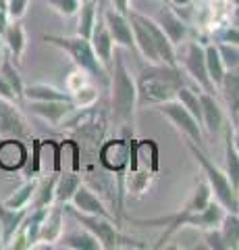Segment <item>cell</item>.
Returning a JSON list of instances; mask_svg holds the SVG:
<instances>
[{"instance_id":"cell-1","label":"cell","mask_w":239,"mask_h":250,"mask_svg":"<svg viewBox=\"0 0 239 250\" xmlns=\"http://www.w3.org/2000/svg\"><path fill=\"white\" fill-rule=\"evenodd\" d=\"M110 115L112 123L123 138H133L135 117H137V85L131 71L125 65V59L119 48H114L112 69H110Z\"/></svg>"},{"instance_id":"cell-2","label":"cell","mask_w":239,"mask_h":250,"mask_svg":"<svg viewBox=\"0 0 239 250\" xmlns=\"http://www.w3.org/2000/svg\"><path fill=\"white\" fill-rule=\"evenodd\" d=\"M187 83L179 67H171L165 62H148L142 67L135 80L137 103L140 106H156L166 100H175L177 92Z\"/></svg>"},{"instance_id":"cell-3","label":"cell","mask_w":239,"mask_h":250,"mask_svg":"<svg viewBox=\"0 0 239 250\" xmlns=\"http://www.w3.org/2000/svg\"><path fill=\"white\" fill-rule=\"evenodd\" d=\"M227 210L222 208L217 200H212L204 210H185V208H179L177 213L173 215H166V217H152V219H131V223L135 225H150V228H165V233L160 236L158 244L154 248H163L168 240L179 229L183 228H198V229H208V228H219L222 215Z\"/></svg>"},{"instance_id":"cell-4","label":"cell","mask_w":239,"mask_h":250,"mask_svg":"<svg viewBox=\"0 0 239 250\" xmlns=\"http://www.w3.org/2000/svg\"><path fill=\"white\" fill-rule=\"evenodd\" d=\"M44 42H48L50 46H56L60 48L69 59L73 61L75 67L88 71L90 77L94 82H98L100 85H109L110 83V73L104 69V65L100 62V59L96 57L94 48H92V42L88 38L81 36H56V34H46Z\"/></svg>"},{"instance_id":"cell-5","label":"cell","mask_w":239,"mask_h":250,"mask_svg":"<svg viewBox=\"0 0 239 250\" xmlns=\"http://www.w3.org/2000/svg\"><path fill=\"white\" fill-rule=\"evenodd\" d=\"M65 210L69 217H73L81 228H86L92 236L100 242L102 250H119V248H148V244L142 240H135L131 236H125L119 228L117 221L100 215H90V213H81L77 210L73 205H65Z\"/></svg>"},{"instance_id":"cell-6","label":"cell","mask_w":239,"mask_h":250,"mask_svg":"<svg viewBox=\"0 0 239 250\" xmlns=\"http://www.w3.org/2000/svg\"><path fill=\"white\" fill-rule=\"evenodd\" d=\"M185 146H187V150L196 159L200 169H202V175L206 177L208 186H210L214 200H217L227 213H239L237 190L233 188V184H231V179L227 177L225 171L214 165V161H210V156L202 150V146H198L196 142H191L187 138H185Z\"/></svg>"},{"instance_id":"cell-7","label":"cell","mask_w":239,"mask_h":250,"mask_svg":"<svg viewBox=\"0 0 239 250\" xmlns=\"http://www.w3.org/2000/svg\"><path fill=\"white\" fill-rule=\"evenodd\" d=\"M177 61L183 67V73L189 75L191 83L198 85L200 90L217 96V88H214L210 75H208V69H206V52L202 44L196 40H191V42L185 40L181 44V52H177Z\"/></svg>"},{"instance_id":"cell-8","label":"cell","mask_w":239,"mask_h":250,"mask_svg":"<svg viewBox=\"0 0 239 250\" xmlns=\"http://www.w3.org/2000/svg\"><path fill=\"white\" fill-rule=\"evenodd\" d=\"M156 111L163 117H166L179 134H183L187 140H191V142H196L198 146H204V129H202V125L198 123L196 117L191 115L177 98L175 100H166V103H163V104H156Z\"/></svg>"},{"instance_id":"cell-9","label":"cell","mask_w":239,"mask_h":250,"mask_svg":"<svg viewBox=\"0 0 239 250\" xmlns=\"http://www.w3.org/2000/svg\"><path fill=\"white\" fill-rule=\"evenodd\" d=\"M0 138H32V127L25 115L19 111L15 100H6L0 96Z\"/></svg>"},{"instance_id":"cell-10","label":"cell","mask_w":239,"mask_h":250,"mask_svg":"<svg viewBox=\"0 0 239 250\" xmlns=\"http://www.w3.org/2000/svg\"><path fill=\"white\" fill-rule=\"evenodd\" d=\"M133 140L129 138H112L109 142H104L98 152V159L102 163V167L110 173H123L129 169L131 163V148H133Z\"/></svg>"},{"instance_id":"cell-11","label":"cell","mask_w":239,"mask_h":250,"mask_svg":"<svg viewBox=\"0 0 239 250\" xmlns=\"http://www.w3.org/2000/svg\"><path fill=\"white\" fill-rule=\"evenodd\" d=\"M102 19L109 27L112 40H114V46L117 48H125V50H131L135 52V40H133V29H131V21L125 15H121L119 11H114L112 6H102Z\"/></svg>"},{"instance_id":"cell-12","label":"cell","mask_w":239,"mask_h":250,"mask_svg":"<svg viewBox=\"0 0 239 250\" xmlns=\"http://www.w3.org/2000/svg\"><path fill=\"white\" fill-rule=\"evenodd\" d=\"M65 217H67V210L65 205H50L48 210H46V217L42 221V228H40V236H37V244L36 246H50L55 248V244L60 240L65 231Z\"/></svg>"},{"instance_id":"cell-13","label":"cell","mask_w":239,"mask_h":250,"mask_svg":"<svg viewBox=\"0 0 239 250\" xmlns=\"http://www.w3.org/2000/svg\"><path fill=\"white\" fill-rule=\"evenodd\" d=\"M29 103V113L40 117L46 123L50 125H63L69 117H71L77 106L73 104V100H46V103H34V100H27Z\"/></svg>"},{"instance_id":"cell-14","label":"cell","mask_w":239,"mask_h":250,"mask_svg":"<svg viewBox=\"0 0 239 250\" xmlns=\"http://www.w3.org/2000/svg\"><path fill=\"white\" fill-rule=\"evenodd\" d=\"M106 2H100V15H98V21H96V25H94V31H92V36H90V42H92V48H94L96 52V57L100 59V62L104 65V69L110 73V69H112V57H114V40H112V36H110V31L109 27H106V23L102 19V6Z\"/></svg>"},{"instance_id":"cell-15","label":"cell","mask_w":239,"mask_h":250,"mask_svg":"<svg viewBox=\"0 0 239 250\" xmlns=\"http://www.w3.org/2000/svg\"><path fill=\"white\" fill-rule=\"evenodd\" d=\"M154 21L163 27V31L168 36V40H171L175 46H181L185 40H187L189 27H187V23L181 19V15L173 9L171 2L160 4V9L156 13V19H154Z\"/></svg>"},{"instance_id":"cell-16","label":"cell","mask_w":239,"mask_h":250,"mask_svg":"<svg viewBox=\"0 0 239 250\" xmlns=\"http://www.w3.org/2000/svg\"><path fill=\"white\" fill-rule=\"evenodd\" d=\"M29 156V148L25 144V140L19 138H2L0 142V169L15 173L21 171Z\"/></svg>"},{"instance_id":"cell-17","label":"cell","mask_w":239,"mask_h":250,"mask_svg":"<svg viewBox=\"0 0 239 250\" xmlns=\"http://www.w3.org/2000/svg\"><path fill=\"white\" fill-rule=\"evenodd\" d=\"M200 104H202V129L208 136H219L225 129V115L217 96L200 90Z\"/></svg>"},{"instance_id":"cell-18","label":"cell","mask_w":239,"mask_h":250,"mask_svg":"<svg viewBox=\"0 0 239 250\" xmlns=\"http://www.w3.org/2000/svg\"><path fill=\"white\" fill-rule=\"evenodd\" d=\"M69 205H73L77 210H81V213H90V215H100V217H106V219H112L114 217L110 215V210L106 208V205L102 202V198L94 194V190H90L88 186H79L75 192V196L71 198Z\"/></svg>"},{"instance_id":"cell-19","label":"cell","mask_w":239,"mask_h":250,"mask_svg":"<svg viewBox=\"0 0 239 250\" xmlns=\"http://www.w3.org/2000/svg\"><path fill=\"white\" fill-rule=\"evenodd\" d=\"M219 94L229 108L231 121L235 123L239 119V67L225 71V77H222V82L219 85Z\"/></svg>"},{"instance_id":"cell-20","label":"cell","mask_w":239,"mask_h":250,"mask_svg":"<svg viewBox=\"0 0 239 250\" xmlns=\"http://www.w3.org/2000/svg\"><path fill=\"white\" fill-rule=\"evenodd\" d=\"M29 208H11L0 202V248H6L11 244L15 231L19 229Z\"/></svg>"},{"instance_id":"cell-21","label":"cell","mask_w":239,"mask_h":250,"mask_svg":"<svg viewBox=\"0 0 239 250\" xmlns=\"http://www.w3.org/2000/svg\"><path fill=\"white\" fill-rule=\"evenodd\" d=\"M2 40H4V48L11 52L13 61L17 62V65H21L23 54H25V48H27V34H25V27H23L21 19L9 23Z\"/></svg>"},{"instance_id":"cell-22","label":"cell","mask_w":239,"mask_h":250,"mask_svg":"<svg viewBox=\"0 0 239 250\" xmlns=\"http://www.w3.org/2000/svg\"><path fill=\"white\" fill-rule=\"evenodd\" d=\"M56 177H58V171H50L42 177H37V184H36V192L32 196V202L29 207L32 208H46L50 205H55V190H56Z\"/></svg>"},{"instance_id":"cell-23","label":"cell","mask_w":239,"mask_h":250,"mask_svg":"<svg viewBox=\"0 0 239 250\" xmlns=\"http://www.w3.org/2000/svg\"><path fill=\"white\" fill-rule=\"evenodd\" d=\"M55 248H69V250H102L100 248V242L92 236V233L81 228V229H75V231H69L60 236L58 244H55Z\"/></svg>"},{"instance_id":"cell-24","label":"cell","mask_w":239,"mask_h":250,"mask_svg":"<svg viewBox=\"0 0 239 250\" xmlns=\"http://www.w3.org/2000/svg\"><path fill=\"white\" fill-rule=\"evenodd\" d=\"M79 186H81V175L77 173V171H65V169L58 171L55 200L58 202V205H69Z\"/></svg>"},{"instance_id":"cell-25","label":"cell","mask_w":239,"mask_h":250,"mask_svg":"<svg viewBox=\"0 0 239 250\" xmlns=\"http://www.w3.org/2000/svg\"><path fill=\"white\" fill-rule=\"evenodd\" d=\"M23 98L34 100V103H46V100H71V94L50 83H25Z\"/></svg>"},{"instance_id":"cell-26","label":"cell","mask_w":239,"mask_h":250,"mask_svg":"<svg viewBox=\"0 0 239 250\" xmlns=\"http://www.w3.org/2000/svg\"><path fill=\"white\" fill-rule=\"evenodd\" d=\"M98 15H100V0H86V2H81L79 11H77V36L90 40L98 21Z\"/></svg>"},{"instance_id":"cell-27","label":"cell","mask_w":239,"mask_h":250,"mask_svg":"<svg viewBox=\"0 0 239 250\" xmlns=\"http://www.w3.org/2000/svg\"><path fill=\"white\" fill-rule=\"evenodd\" d=\"M212 200H214V196H212V190H210V186H208L206 177H200L198 182H196V186L191 188L189 196H187V200L183 202L181 208L198 213V210H204Z\"/></svg>"},{"instance_id":"cell-28","label":"cell","mask_w":239,"mask_h":250,"mask_svg":"<svg viewBox=\"0 0 239 250\" xmlns=\"http://www.w3.org/2000/svg\"><path fill=\"white\" fill-rule=\"evenodd\" d=\"M17 62L13 61L11 57V52L4 48V54H2V59H0V73L4 75V80L9 82L11 85V90L15 94V98L17 100H23V90H25V82H23V77L19 73V69L15 67Z\"/></svg>"},{"instance_id":"cell-29","label":"cell","mask_w":239,"mask_h":250,"mask_svg":"<svg viewBox=\"0 0 239 250\" xmlns=\"http://www.w3.org/2000/svg\"><path fill=\"white\" fill-rule=\"evenodd\" d=\"M156 179V171L150 169H129V173L125 175V186L129 194H135V196H144L146 192L150 190L152 182Z\"/></svg>"},{"instance_id":"cell-30","label":"cell","mask_w":239,"mask_h":250,"mask_svg":"<svg viewBox=\"0 0 239 250\" xmlns=\"http://www.w3.org/2000/svg\"><path fill=\"white\" fill-rule=\"evenodd\" d=\"M225 173L231 179L233 188L239 192V150L233 144L229 125H225Z\"/></svg>"},{"instance_id":"cell-31","label":"cell","mask_w":239,"mask_h":250,"mask_svg":"<svg viewBox=\"0 0 239 250\" xmlns=\"http://www.w3.org/2000/svg\"><path fill=\"white\" fill-rule=\"evenodd\" d=\"M225 250H237L239 248V213H225L219 223Z\"/></svg>"},{"instance_id":"cell-32","label":"cell","mask_w":239,"mask_h":250,"mask_svg":"<svg viewBox=\"0 0 239 250\" xmlns=\"http://www.w3.org/2000/svg\"><path fill=\"white\" fill-rule=\"evenodd\" d=\"M36 184H37V177H25V182H23L11 196H6L2 200V205L11 207V208H27L29 202H32L34 192H36Z\"/></svg>"},{"instance_id":"cell-33","label":"cell","mask_w":239,"mask_h":250,"mask_svg":"<svg viewBox=\"0 0 239 250\" xmlns=\"http://www.w3.org/2000/svg\"><path fill=\"white\" fill-rule=\"evenodd\" d=\"M204 52H206V69H208V75H210L214 88H217V92H219V85L222 82V77H225L227 69H225V65H222V59H221L219 48H217V44H214V42L206 44L204 46Z\"/></svg>"},{"instance_id":"cell-34","label":"cell","mask_w":239,"mask_h":250,"mask_svg":"<svg viewBox=\"0 0 239 250\" xmlns=\"http://www.w3.org/2000/svg\"><path fill=\"white\" fill-rule=\"evenodd\" d=\"M98 96H100V92H98V88L94 85V82H92L88 85H83V88H79L77 92H73L71 94V100H73V104L77 108H88V106H92V104L96 103Z\"/></svg>"},{"instance_id":"cell-35","label":"cell","mask_w":239,"mask_h":250,"mask_svg":"<svg viewBox=\"0 0 239 250\" xmlns=\"http://www.w3.org/2000/svg\"><path fill=\"white\" fill-rule=\"evenodd\" d=\"M219 48V54L222 59L225 69H237L239 67V46L235 44H227V42H214Z\"/></svg>"},{"instance_id":"cell-36","label":"cell","mask_w":239,"mask_h":250,"mask_svg":"<svg viewBox=\"0 0 239 250\" xmlns=\"http://www.w3.org/2000/svg\"><path fill=\"white\" fill-rule=\"evenodd\" d=\"M94 80L90 77V73L88 71H83V69H79V67H75L71 73L67 75V82H65V90L69 92V94H73V92H77L79 88H83V85H88V83H92Z\"/></svg>"},{"instance_id":"cell-37","label":"cell","mask_w":239,"mask_h":250,"mask_svg":"<svg viewBox=\"0 0 239 250\" xmlns=\"http://www.w3.org/2000/svg\"><path fill=\"white\" fill-rule=\"evenodd\" d=\"M46 4L50 9H55L58 15H63V17H75L81 6L79 0H46Z\"/></svg>"},{"instance_id":"cell-38","label":"cell","mask_w":239,"mask_h":250,"mask_svg":"<svg viewBox=\"0 0 239 250\" xmlns=\"http://www.w3.org/2000/svg\"><path fill=\"white\" fill-rule=\"evenodd\" d=\"M212 38L217 42H227V44L239 46V29L235 25H231V23H229V25H221L219 29H214Z\"/></svg>"},{"instance_id":"cell-39","label":"cell","mask_w":239,"mask_h":250,"mask_svg":"<svg viewBox=\"0 0 239 250\" xmlns=\"http://www.w3.org/2000/svg\"><path fill=\"white\" fill-rule=\"evenodd\" d=\"M29 4H32V0H6V11H9L11 21H19L25 17Z\"/></svg>"},{"instance_id":"cell-40","label":"cell","mask_w":239,"mask_h":250,"mask_svg":"<svg viewBox=\"0 0 239 250\" xmlns=\"http://www.w3.org/2000/svg\"><path fill=\"white\" fill-rule=\"evenodd\" d=\"M202 231H204L206 248L225 250V242H222V236H221V229H219V228H208V229H202Z\"/></svg>"},{"instance_id":"cell-41","label":"cell","mask_w":239,"mask_h":250,"mask_svg":"<svg viewBox=\"0 0 239 250\" xmlns=\"http://www.w3.org/2000/svg\"><path fill=\"white\" fill-rule=\"evenodd\" d=\"M0 96L6 98V100H15V103H17V98H15V94H13V90H11V85H9V82L4 80V75H2V73H0Z\"/></svg>"},{"instance_id":"cell-42","label":"cell","mask_w":239,"mask_h":250,"mask_svg":"<svg viewBox=\"0 0 239 250\" xmlns=\"http://www.w3.org/2000/svg\"><path fill=\"white\" fill-rule=\"evenodd\" d=\"M110 6L121 15H125V17L131 13V0H110Z\"/></svg>"},{"instance_id":"cell-43","label":"cell","mask_w":239,"mask_h":250,"mask_svg":"<svg viewBox=\"0 0 239 250\" xmlns=\"http://www.w3.org/2000/svg\"><path fill=\"white\" fill-rule=\"evenodd\" d=\"M9 23H11L9 13H6V11H0V36H4V31H6V27H9Z\"/></svg>"},{"instance_id":"cell-44","label":"cell","mask_w":239,"mask_h":250,"mask_svg":"<svg viewBox=\"0 0 239 250\" xmlns=\"http://www.w3.org/2000/svg\"><path fill=\"white\" fill-rule=\"evenodd\" d=\"M231 138H233V144H235V148L239 150V119L233 123V131H231Z\"/></svg>"},{"instance_id":"cell-45","label":"cell","mask_w":239,"mask_h":250,"mask_svg":"<svg viewBox=\"0 0 239 250\" xmlns=\"http://www.w3.org/2000/svg\"><path fill=\"white\" fill-rule=\"evenodd\" d=\"M231 25H235L239 29V4H235L233 13H231Z\"/></svg>"},{"instance_id":"cell-46","label":"cell","mask_w":239,"mask_h":250,"mask_svg":"<svg viewBox=\"0 0 239 250\" xmlns=\"http://www.w3.org/2000/svg\"><path fill=\"white\" fill-rule=\"evenodd\" d=\"M191 0H171V4H181V6H185V4H189Z\"/></svg>"},{"instance_id":"cell-47","label":"cell","mask_w":239,"mask_h":250,"mask_svg":"<svg viewBox=\"0 0 239 250\" xmlns=\"http://www.w3.org/2000/svg\"><path fill=\"white\" fill-rule=\"evenodd\" d=\"M2 54H4V40H2V36H0V59H2Z\"/></svg>"},{"instance_id":"cell-48","label":"cell","mask_w":239,"mask_h":250,"mask_svg":"<svg viewBox=\"0 0 239 250\" xmlns=\"http://www.w3.org/2000/svg\"><path fill=\"white\" fill-rule=\"evenodd\" d=\"M231 2H233V6H235V4H239V0H231Z\"/></svg>"},{"instance_id":"cell-49","label":"cell","mask_w":239,"mask_h":250,"mask_svg":"<svg viewBox=\"0 0 239 250\" xmlns=\"http://www.w3.org/2000/svg\"><path fill=\"white\" fill-rule=\"evenodd\" d=\"M79 2H86V0H79Z\"/></svg>"},{"instance_id":"cell-50","label":"cell","mask_w":239,"mask_h":250,"mask_svg":"<svg viewBox=\"0 0 239 250\" xmlns=\"http://www.w3.org/2000/svg\"><path fill=\"white\" fill-rule=\"evenodd\" d=\"M100 2H106V0H100Z\"/></svg>"},{"instance_id":"cell-51","label":"cell","mask_w":239,"mask_h":250,"mask_svg":"<svg viewBox=\"0 0 239 250\" xmlns=\"http://www.w3.org/2000/svg\"><path fill=\"white\" fill-rule=\"evenodd\" d=\"M237 196H239V192H237Z\"/></svg>"}]
</instances>
